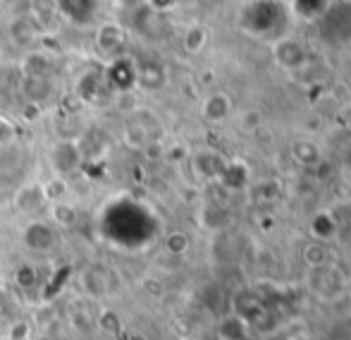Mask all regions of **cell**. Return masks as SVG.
<instances>
[{
	"instance_id": "cell-8",
	"label": "cell",
	"mask_w": 351,
	"mask_h": 340,
	"mask_svg": "<svg viewBox=\"0 0 351 340\" xmlns=\"http://www.w3.org/2000/svg\"><path fill=\"white\" fill-rule=\"evenodd\" d=\"M53 216H56V220L60 225H70L74 220V209L67 204H58L56 209H53Z\"/></svg>"
},
{
	"instance_id": "cell-2",
	"label": "cell",
	"mask_w": 351,
	"mask_h": 340,
	"mask_svg": "<svg viewBox=\"0 0 351 340\" xmlns=\"http://www.w3.org/2000/svg\"><path fill=\"white\" fill-rule=\"evenodd\" d=\"M41 27L43 24L32 17H14L12 22H10V38H12L19 48L22 46L29 48V46H34V43L38 41V36L43 34Z\"/></svg>"
},
{
	"instance_id": "cell-6",
	"label": "cell",
	"mask_w": 351,
	"mask_h": 340,
	"mask_svg": "<svg viewBox=\"0 0 351 340\" xmlns=\"http://www.w3.org/2000/svg\"><path fill=\"white\" fill-rule=\"evenodd\" d=\"M24 77H48V72H51V58L46 56V53H29L27 58H24Z\"/></svg>"
},
{
	"instance_id": "cell-1",
	"label": "cell",
	"mask_w": 351,
	"mask_h": 340,
	"mask_svg": "<svg viewBox=\"0 0 351 340\" xmlns=\"http://www.w3.org/2000/svg\"><path fill=\"white\" fill-rule=\"evenodd\" d=\"M56 14L77 27H88L98 17V0H56Z\"/></svg>"
},
{
	"instance_id": "cell-4",
	"label": "cell",
	"mask_w": 351,
	"mask_h": 340,
	"mask_svg": "<svg viewBox=\"0 0 351 340\" xmlns=\"http://www.w3.org/2000/svg\"><path fill=\"white\" fill-rule=\"evenodd\" d=\"M106 82H110L117 89H127L136 82V65L130 58H117L112 60L110 70L106 72Z\"/></svg>"
},
{
	"instance_id": "cell-9",
	"label": "cell",
	"mask_w": 351,
	"mask_h": 340,
	"mask_svg": "<svg viewBox=\"0 0 351 340\" xmlns=\"http://www.w3.org/2000/svg\"><path fill=\"white\" fill-rule=\"evenodd\" d=\"M186 238L182 233H175V235H170V238H167V249H170V252H175V254H180V252H184L186 249Z\"/></svg>"
},
{
	"instance_id": "cell-3",
	"label": "cell",
	"mask_w": 351,
	"mask_h": 340,
	"mask_svg": "<svg viewBox=\"0 0 351 340\" xmlns=\"http://www.w3.org/2000/svg\"><path fill=\"white\" fill-rule=\"evenodd\" d=\"M120 46H125V29L115 22H103L96 29V48L106 56H112Z\"/></svg>"
},
{
	"instance_id": "cell-7",
	"label": "cell",
	"mask_w": 351,
	"mask_h": 340,
	"mask_svg": "<svg viewBox=\"0 0 351 340\" xmlns=\"http://www.w3.org/2000/svg\"><path fill=\"white\" fill-rule=\"evenodd\" d=\"M204 46H206V32L199 27V24H191L184 34V48L189 53H199Z\"/></svg>"
},
{
	"instance_id": "cell-10",
	"label": "cell",
	"mask_w": 351,
	"mask_h": 340,
	"mask_svg": "<svg viewBox=\"0 0 351 340\" xmlns=\"http://www.w3.org/2000/svg\"><path fill=\"white\" fill-rule=\"evenodd\" d=\"M115 3L125 5V8H130V5H136V3H141V0H115Z\"/></svg>"
},
{
	"instance_id": "cell-5",
	"label": "cell",
	"mask_w": 351,
	"mask_h": 340,
	"mask_svg": "<svg viewBox=\"0 0 351 340\" xmlns=\"http://www.w3.org/2000/svg\"><path fill=\"white\" fill-rule=\"evenodd\" d=\"M230 108H232V103L225 93H213V96L206 98L201 111H204V117L208 122H222L227 115H230Z\"/></svg>"
}]
</instances>
